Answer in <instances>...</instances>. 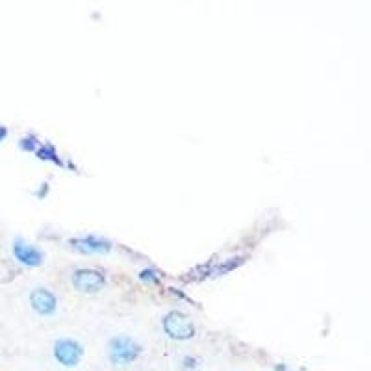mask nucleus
Segmentation results:
<instances>
[{
	"label": "nucleus",
	"instance_id": "1",
	"mask_svg": "<svg viewBox=\"0 0 371 371\" xmlns=\"http://www.w3.org/2000/svg\"><path fill=\"white\" fill-rule=\"evenodd\" d=\"M141 344L127 334H117L108 342V358L113 366L127 368L138 361L141 355Z\"/></svg>",
	"mask_w": 371,
	"mask_h": 371
},
{
	"label": "nucleus",
	"instance_id": "2",
	"mask_svg": "<svg viewBox=\"0 0 371 371\" xmlns=\"http://www.w3.org/2000/svg\"><path fill=\"white\" fill-rule=\"evenodd\" d=\"M161 331L167 338L175 340V342H188L194 340L197 334L194 319L184 314L182 310H169L166 316L161 317Z\"/></svg>",
	"mask_w": 371,
	"mask_h": 371
},
{
	"label": "nucleus",
	"instance_id": "3",
	"mask_svg": "<svg viewBox=\"0 0 371 371\" xmlns=\"http://www.w3.org/2000/svg\"><path fill=\"white\" fill-rule=\"evenodd\" d=\"M71 284L80 294H99L106 286V275L95 267H78L72 271Z\"/></svg>",
	"mask_w": 371,
	"mask_h": 371
},
{
	"label": "nucleus",
	"instance_id": "4",
	"mask_svg": "<svg viewBox=\"0 0 371 371\" xmlns=\"http://www.w3.org/2000/svg\"><path fill=\"white\" fill-rule=\"evenodd\" d=\"M54 361L63 368H77L84 358V345L74 338H58L52 345Z\"/></svg>",
	"mask_w": 371,
	"mask_h": 371
},
{
	"label": "nucleus",
	"instance_id": "5",
	"mask_svg": "<svg viewBox=\"0 0 371 371\" xmlns=\"http://www.w3.org/2000/svg\"><path fill=\"white\" fill-rule=\"evenodd\" d=\"M28 301H30L32 310L41 317L56 316L58 305H60L54 292H50L49 288H43V286H35L28 295Z\"/></svg>",
	"mask_w": 371,
	"mask_h": 371
},
{
	"label": "nucleus",
	"instance_id": "6",
	"mask_svg": "<svg viewBox=\"0 0 371 371\" xmlns=\"http://www.w3.org/2000/svg\"><path fill=\"white\" fill-rule=\"evenodd\" d=\"M11 253L19 264L26 267H39L45 262V253L26 239L17 238L11 244Z\"/></svg>",
	"mask_w": 371,
	"mask_h": 371
},
{
	"label": "nucleus",
	"instance_id": "7",
	"mask_svg": "<svg viewBox=\"0 0 371 371\" xmlns=\"http://www.w3.org/2000/svg\"><path fill=\"white\" fill-rule=\"evenodd\" d=\"M69 245L74 251H78V253H82V255H108L113 249L110 239L100 238V236H95V234L80 236V238H71L69 239Z\"/></svg>",
	"mask_w": 371,
	"mask_h": 371
},
{
	"label": "nucleus",
	"instance_id": "8",
	"mask_svg": "<svg viewBox=\"0 0 371 371\" xmlns=\"http://www.w3.org/2000/svg\"><path fill=\"white\" fill-rule=\"evenodd\" d=\"M35 156H38L39 160H45V161H52L54 166H63V161H61L60 155L56 152V149L52 147L50 143H45V145H39L38 150H35Z\"/></svg>",
	"mask_w": 371,
	"mask_h": 371
},
{
	"label": "nucleus",
	"instance_id": "9",
	"mask_svg": "<svg viewBox=\"0 0 371 371\" xmlns=\"http://www.w3.org/2000/svg\"><path fill=\"white\" fill-rule=\"evenodd\" d=\"M138 278L141 281V283H147V284L160 283V275H158V271H155V269H143V271H139Z\"/></svg>",
	"mask_w": 371,
	"mask_h": 371
},
{
	"label": "nucleus",
	"instance_id": "10",
	"mask_svg": "<svg viewBox=\"0 0 371 371\" xmlns=\"http://www.w3.org/2000/svg\"><path fill=\"white\" fill-rule=\"evenodd\" d=\"M39 145H41V143H39L35 136H26V138L21 139V143H19V147H21L22 150H26V152H30V150H32V152H35Z\"/></svg>",
	"mask_w": 371,
	"mask_h": 371
},
{
	"label": "nucleus",
	"instance_id": "11",
	"mask_svg": "<svg viewBox=\"0 0 371 371\" xmlns=\"http://www.w3.org/2000/svg\"><path fill=\"white\" fill-rule=\"evenodd\" d=\"M6 138H8V128H6L4 125H0V143H2Z\"/></svg>",
	"mask_w": 371,
	"mask_h": 371
}]
</instances>
